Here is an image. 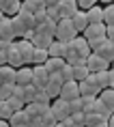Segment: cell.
Segmentation results:
<instances>
[{
	"label": "cell",
	"mask_w": 114,
	"mask_h": 127,
	"mask_svg": "<svg viewBox=\"0 0 114 127\" xmlns=\"http://www.w3.org/2000/svg\"><path fill=\"white\" fill-rule=\"evenodd\" d=\"M67 54H71V56H78V58H84L86 60V56L90 54V47H88V41L82 37V34H78V37H73V39L67 43Z\"/></svg>",
	"instance_id": "1"
},
{
	"label": "cell",
	"mask_w": 114,
	"mask_h": 127,
	"mask_svg": "<svg viewBox=\"0 0 114 127\" xmlns=\"http://www.w3.org/2000/svg\"><path fill=\"white\" fill-rule=\"evenodd\" d=\"M73 37H78V32H75V28H73V24H71V20H69V17H62V20L56 24V32H54V39L69 43V41L73 39Z\"/></svg>",
	"instance_id": "2"
},
{
	"label": "cell",
	"mask_w": 114,
	"mask_h": 127,
	"mask_svg": "<svg viewBox=\"0 0 114 127\" xmlns=\"http://www.w3.org/2000/svg\"><path fill=\"white\" fill-rule=\"evenodd\" d=\"M50 110H52L54 119L56 121H65L67 116H71V110H69V101L60 99V97H56V99L50 103Z\"/></svg>",
	"instance_id": "3"
},
{
	"label": "cell",
	"mask_w": 114,
	"mask_h": 127,
	"mask_svg": "<svg viewBox=\"0 0 114 127\" xmlns=\"http://www.w3.org/2000/svg\"><path fill=\"white\" fill-rule=\"evenodd\" d=\"M15 47H17V52H20L22 60H24V65H32V56H34V45H32V41H28V39H17V41H15Z\"/></svg>",
	"instance_id": "4"
},
{
	"label": "cell",
	"mask_w": 114,
	"mask_h": 127,
	"mask_svg": "<svg viewBox=\"0 0 114 127\" xmlns=\"http://www.w3.org/2000/svg\"><path fill=\"white\" fill-rule=\"evenodd\" d=\"M86 67L90 73H99V71H106V69H110V63H108L106 58H101L99 54L90 52L86 56Z\"/></svg>",
	"instance_id": "5"
},
{
	"label": "cell",
	"mask_w": 114,
	"mask_h": 127,
	"mask_svg": "<svg viewBox=\"0 0 114 127\" xmlns=\"http://www.w3.org/2000/svg\"><path fill=\"white\" fill-rule=\"evenodd\" d=\"M47 80H50V73H47L45 65H34V67H32V86L45 88Z\"/></svg>",
	"instance_id": "6"
},
{
	"label": "cell",
	"mask_w": 114,
	"mask_h": 127,
	"mask_svg": "<svg viewBox=\"0 0 114 127\" xmlns=\"http://www.w3.org/2000/svg\"><path fill=\"white\" fill-rule=\"evenodd\" d=\"M0 39L2 41H9V43H13L17 37H15V30H13V24H11V17H2L0 20Z\"/></svg>",
	"instance_id": "7"
},
{
	"label": "cell",
	"mask_w": 114,
	"mask_h": 127,
	"mask_svg": "<svg viewBox=\"0 0 114 127\" xmlns=\"http://www.w3.org/2000/svg\"><path fill=\"white\" fill-rule=\"evenodd\" d=\"M15 84H17V86H28V84H32V67L22 65L20 69H15Z\"/></svg>",
	"instance_id": "8"
},
{
	"label": "cell",
	"mask_w": 114,
	"mask_h": 127,
	"mask_svg": "<svg viewBox=\"0 0 114 127\" xmlns=\"http://www.w3.org/2000/svg\"><path fill=\"white\" fill-rule=\"evenodd\" d=\"M60 99L65 101H71L75 99V97H80V88H78V82H62V86H60V95H58Z\"/></svg>",
	"instance_id": "9"
},
{
	"label": "cell",
	"mask_w": 114,
	"mask_h": 127,
	"mask_svg": "<svg viewBox=\"0 0 114 127\" xmlns=\"http://www.w3.org/2000/svg\"><path fill=\"white\" fill-rule=\"evenodd\" d=\"M82 37L86 41H93V39H101L106 37V24H88L86 30L82 32Z\"/></svg>",
	"instance_id": "10"
},
{
	"label": "cell",
	"mask_w": 114,
	"mask_h": 127,
	"mask_svg": "<svg viewBox=\"0 0 114 127\" xmlns=\"http://www.w3.org/2000/svg\"><path fill=\"white\" fill-rule=\"evenodd\" d=\"M56 9H58L60 17H71L75 11H80V9H78V0H58Z\"/></svg>",
	"instance_id": "11"
},
{
	"label": "cell",
	"mask_w": 114,
	"mask_h": 127,
	"mask_svg": "<svg viewBox=\"0 0 114 127\" xmlns=\"http://www.w3.org/2000/svg\"><path fill=\"white\" fill-rule=\"evenodd\" d=\"M47 54H50L52 58H65V56H67V43L54 39L52 43H50V47H47Z\"/></svg>",
	"instance_id": "12"
},
{
	"label": "cell",
	"mask_w": 114,
	"mask_h": 127,
	"mask_svg": "<svg viewBox=\"0 0 114 127\" xmlns=\"http://www.w3.org/2000/svg\"><path fill=\"white\" fill-rule=\"evenodd\" d=\"M69 20H71V24H73V28H75L78 34H82L86 30V26H88V20H86V13H84V11H75Z\"/></svg>",
	"instance_id": "13"
},
{
	"label": "cell",
	"mask_w": 114,
	"mask_h": 127,
	"mask_svg": "<svg viewBox=\"0 0 114 127\" xmlns=\"http://www.w3.org/2000/svg\"><path fill=\"white\" fill-rule=\"evenodd\" d=\"M7 65H11L13 69H20L22 65H24V60H22L20 52H17V47H15V41L9 45V50H7Z\"/></svg>",
	"instance_id": "14"
},
{
	"label": "cell",
	"mask_w": 114,
	"mask_h": 127,
	"mask_svg": "<svg viewBox=\"0 0 114 127\" xmlns=\"http://www.w3.org/2000/svg\"><path fill=\"white\" fill-rule=\"evenodd\" d=\"M30 41H32L34 47H45V50H47V47H50V43L54 41V37H52V34H45V32L34 30V32H32V39H30Z\"/></svg>",
	"instance_id": "15"
},
{
	"label": "cell",
	"mask_w": 114,
	"mask_h": 127,
	"mask_svg": "<svg viewBox=\"0 0 114 127\" xmlns=\"http://www.w3.org/2000/svg\"><path fill=\"white\" fill-rule=\"evenodd\" d=\"M84 13H86L88 24H103V7L95 4V7H90L88 11H84Z\"/></svg>",
	"instance_id": "16"
},
{
	"label": "cell",
	"mask_w": 114,
	"mask_h": 127,
	"mask_svg": "<svg viewBox=\"0 0 114 127\" xmlns=\"http://www.w3.org/2000/svg\"><path fill=\"white\" fill-rule=\"evenodd\" d=\"M30 123V116H28V112L22 108V110H15L11 116H9V125H28Z\"/></svg>",
	"instance_id": "17"
},
{
	"label": "cell",
	"mask_w": 114,
	"mask_h": 127,
	"mask_svg": "<svg viewBox=\"0 0 114 127\" xmlns=\"http://www.w3.org/2000/svg\"><path fill=\"white\" fill-rule=\"evenodd\" d=\"M97 97H99V101L110 110V112H114V88H103Z\"/></svg>",
	"instance_id": "18"
},
{
	"label": "cell",
	"mask_w": 114,
	"mask_h": 127,
	"mask_svg": "<svg viewBox=\"0 0 114 127\" xmlns=\"http://www.w3.org/2000/svg\"><path fill=\"white\" fill-rule=\"evenodd\" d=\"M15 17L22 22V26L26 28V30H34V15H32V13H28L26 9H20V13L15 15Z\"/></svg>",
	"instance_id": "19"
},
{
	"label": "cell",
	"mask_w": 114,
	"mask_h": 127,
	"mask_svg": "<svg viewBox=\"0 0 114 127\" xmlns=\"http://www.w3.org/2000/svg\"><path fill=\"white\" fill-rule=\"evenodd\" d=\"M43 65H45V69H47V73H50V75H52V73H60V69L65 67V58H52V56H50Z\"/></svg>",
	"instance_id": "20"
},
{
	"label": "cell",
	"mask_w": 114,
	"mask_h": 127,
	"mask_svg": "<svg viewBox=\"0 0 114 127\" xmlns=\"http://www.w3.org/2000/svg\"><path fill=\"white\" fill-rule=\"evenodd\" d=\"M0 80H2V84H15V69L11 65H2L0 67Z\"/></svg>",
	"instance_id": "21"
},
{
	"label": "cell",
	"mask_w": 114,
	"mask_h": 127,
	"mask_svg": "<svg viewBox=\"0 0 114 127\" xmlns=\"http://www.w3.org/2000/svg\"><path fill=\"white\" fill-rule=\"evenodd\" d=\"M24 110L28 112V116H30V121H32V119H39L41 114L47 110V106H41V103H34V101H32V103H26Z\"/></svg>",
	"instance_id": "22"
},
{
	"label": "cell",
	"mask_w": 114,
	"mask_h": 127,
	"mask_svg": "<svg viewBox=\"0 0 114 127\" xmlns=\"http://www.w3.org/2000/svg\"><path fill=\"white\" fill-rule=\"evenodd\" d=\"M95 54H99L101 58H106L108 63H112V60H114V45H112V41L106 39V43H103V45H101Z\"/></svg>",
	"instance_id": "23"
},
{
	"label": "cell",
	"mask_w": 114,
	"mask_h": 127,
	"mask_svg": "<svg viewBox=\"0 0 114 127\" xmlns=\"http://www.w3.org/2000/svg\"><path fill=\"white\" fill-rule=\"evenodd\" d=\"M88 67H86V60L84 63H80V65H73V82H82L88 78Z\"/></svg>",
	"instance_id": "24"
},
{
	"label": "cell",
	"mask_w": 114,
	"mask_h": 127,
	"mask_svg": "<svg viewBox=\"0 0 114 127\" xmlns=\"http://www.w3.org/2000/svg\"><path fill=\"white\" fill-rule=\"evenodd\" d=\"M22 9H26L28 13H37L41 9H45L43 0H22Z\"/></svg>",
	"instance_id": "25"
},
{
	"label": "cell",
	"mask_w": 114,
	"mask_h": 127,
	"mask_svg": "<svg viewBox=\"0 0 114 127\" xmlns=\"http://www.w3.org/2000/svg\"><path fill=\"white\" fill-rule=\"evenodd\" d=\"M50 58L45 47H34V56H32V65H43L45 60Z\"/></svg>",
	"instance_id": "26"
},
{
	"label": "cell",
	"mask_w": 114,
	"mask_h": 127,
	"mask_svg": "<svg viewBox=\"0 0 114 127\" xmlns=\"http://www.w3.org/2000/svg\"><path fill=\"white\" fill-rule=\"evenodd\" d=\"M95 78H97V86L103 91V88H110V71H99V73H95Z\"/></svg>",
	"instance_id": "27"
},
{
	"label": "cell",
	"mask_w": 114,
	"mask_h": 127,
	"mask_svg": "<svg viewBox=\"0 0 114 127\" xmlns=\"http://www.w3.org/2000/svg\"><path fill=\"white\" fill-rule=\"evenodd\" d=\"M34 103H41V106H47L52 103V97L45 93V88H37V95H34Z\"/></svg>",
	"instance_id": "28"
},
{
	"label": "cell",
	"mask_w": 114,
	"mask_h": 127,
	"mask_svg": "<svg viewBox=\"0 0 114 127\" xmlns=\"http://www.w3.org/2000/svg\"><path fill=\"white\" fill-rule=\"evenodd\" d=\"M103 24L106 26H112L114 24V2H110V4L103 7Z\"/></svg>",
	"instance_id": "29"
},
{
	"label": "cell",
	"mask_w": 114,
	"mask_h": 127,
	"mask_svg": "<svg viewBox=\"0 0 114 127\" xmlns=\"http://www.w3.org/2000/svg\"><path fill=\"white\" fill-rule=\"evenodd\" d=\"M95 101H97V97H95V95H86V97H82V112H84V114L93 112Z\"/></svg>",
	"instance_id": "30"
},
{
	"label": "cell",
	"mask_w": 114,
	"mask_h": 127,
	"mask_svg": "<svg viewBox=\"0 0 114 127\" xmlns=\"http://www.w3.org/2000/svg\"><path fill=\"white\" fill-rule=\"evenodd\" d=\"M34 30H39V32H45V34H52V37H54V32H56V24H54L52 20H47L45 24H41V26H37Z\"/></svg>",
	"instance_id": "31"
},
{
	"label": "cell",
	"mask_w": 114,
	"mask_h": 127,
	"mask_svg": "<svg viewBox=\"0 0 114 127\" xmlns=\"http://www.w3.org/2000/svg\"><path fill=\"white\" fill-rule=\"evenodd\" d=\"M34 95H37V86H32V84L24 86V103H32Z\"/></svg>",
	"instance_id": "32"
},
{
	"label": "cell",
	"mask_w": 114,
	"mask_h": 127,
	"mask_svg": "<svg viewBox=\"0 0 114 127\" xmlns=\"http://www.w3.org/2000/svg\"><path fill=\"white\" fill-rule=\"evenodd\" d=\"M15 84H0V101H7L11 95H13Z\"/></svg>",
	"instance_id": "33"
},
{
	"label": "cell",
	"mask_w": 114,
	"mask_h": 127,
	"mask_svg": "<svg viewBox=\"0 0 114 127\" xmlns=\"http://www.w3.org/2000/svg\"><path fill=\"white\" fill-rule=\"evenodd\" d=\"M93 112H95V114H99V116H103V119H108V116L112 114V112H110V110H108V108H106V106H103V103L99 101V97H97V101H95Z\"/></svg>",
	"instance_id": "34"
},
{
	"label": "cell",
	"mask_w": 114,
	"mask_h": 127,
	"mask_svg": "<svg viewBox=\"0 0 114 127\" xmlns=\"http://www.w3.org/2000/svg\"><path fill=\"white\" fill-rule=\"evenodd\" d=\"M58 75H60V80H62V82H71V80H73V67L65 63V67L60 69V73H58Z\"/></svg>",
	"instance_id": "35"
},
{
	"label": "cell",
	"mask_w": 114,
	"mask_h": 127,
	"mask_svg": "<svg viewBox=\"0 0 114 127\" xmlns=\"http://www.w3.org/2000/svg\"><path fill=\"white\" fill-rule=\"evenodd\" d=\"M11 24H13V30H15V37H17V39H22V37H24V32H26V28L22 26V22L17 20V17H11Z\"/></svg>",
	"instance_id": "36"
},
{
	"label": "cell",
	"mask_w": 114,
	"mask_h": 127,
	"mask_svg": "<svg viewBox=\"0 0 114 127\" xmlns=\"http://www.w3.org/2000/svg\"><path fill=\"white\" fill-rule=\"evenodd\" d=\"M11 114H13V110H11V106H9V101H0V119L9 121Z\"/></svg>",
	"instance_id": "37"
},
{
	"label": "cell",
	"mask_w": 114,
	"mask_h": 127,
	"mask_svg": "<svg viewBox=\"0 0 114 127\" xmlns=\"http://www.w3.org/2000/svg\"><path fill=\"white\" fill-rule=\"evenodd\" d=\"M34 15V28L37 26H41V24H45L50 17H47V13H45V9H41V11H37V13H32Z\"/></svg>",
	"instance_id": "38"
},
{
	"label": "cell",
	"mask_w": 114,
	"mask_h": 127,
	"mask_svg": "<svg viewBox=\"0 0 114 127\" xmlns=\"http://www.w3.org/2000/svg\"><path fill=\"white\" fill-rule=\"evenodd\" d=\"M45 13H47V17H50V20H52L54 24H58V22L62 20V17H60V13H58V9H56V7H52V9H45Z\"/></svg>",
	"instance_id": "39"
},
{
	"label": "cell",
	"mask_w": 114,
	"mask_h": 127,
	"mask_svg": "<svg viewBox=\"0 0 114 127\" xmlns=\"http://www.w3.org/2000/svg\"><path fill=\"white\" fill-rule=\"evenodd\" d=\"M69 110H71V114L73 112H82V97H75V99L69 101Z\"/></svg>",
	"instance_id": "40"
},
{
	"label": "cell",
	"mask_w": 114,
	"mask_h": 127,
	"mask_svg": "<svg viewBox=\"0 0 114 127\" xmlns=\"http://www.w3.org/2000/svg\"><path fill=\"white\" fill-rule=\"evenodd\" d=\"M97 2H99V0H78V9H80V11H88V9L95 7Z\"/></svg>",
	"instance_id": "41"
},
{
	"label": "cell",
	"mask_w": 114,
	"mask_h": 127,
	"mask_svg": "<svg viewBox=\"0 0 114 127\" xmlns=\"http://www.w3.org/2000/svg\"><path fill=\"white\" fill-rule=\"evenodd\" d=\"M9 106H11V110H13V112H15V110H22V108H24V101H22V99H15V97H9Z\"/></svg>",
	"instance_id": "42"
},
{
	"label": "cell",
	"mask_w": 114,
	"mask_h": 127,
	"mask_svg": "<svg viewBox=\"0 0 114 127\" xmlns=\"http://www.w3.org/2000/svg\"><path fill=\"white\" fill-rule=\"evenodd\" d=\"M71 121H73L75 125L84 127V112H73V114H71Z\"/></svg>",
	"instance_id": "43"
},
{
	"label": "cell",
	"mask_w": 114,
	"mask_h": 127,
	"mask_svg": "<svg viewBox=\"0 0 114 127\" xmlns=\"http://www.w3.org/2000/svg\"><path fill=\"white\" fill-rule=\"evenodd\" d=\"M11 97H15V99H22V101H24V86H17V84H15L13 95H11ZM24 106H26V103H24Z\"/></svg>",
	"instance_id": "44"
},
{
	"label": "cell",
	"mask_w": 114,
	"mask_h": 127,
	"mask_svg": "<svg viewBox=\"0 0 114 127\" xmlns=\"http://www.w3.org/2000/svg\"><path fill=\"white\" fill-rule=\"evenodd\" d=\"M106 39L114 43V24H112V26H106Z\"/></svg>",
	"instance_id": "45"
},
{
	"label": "cell",
	"mask_w": 114,
	"mask_h": 127,
	"mask_svg": "<svg viewBox=\"0 0 114 127\" xmlns=\"http://www.w3.org/2000/svg\"><path fill=\"white\" fill-rule=\"evenodd\" d=\"M43 4H45V9H52L58 4V0H43Z\"/></svg>",
	"instance_id": "46"
},
{
	"label": "cell",
	"mask_w": 114,
	"mask_h": 127,
	"mask_svg": "<svg viewBox=\"0 0 114 127\" xmlns=\"http://www.w3.org/2000/svg\"><path fill=\"white\" fill-rule=\"evenodd\" d=\"M9 45H11L9 41H2V39H0V52H7V50H9Z\"/></svg>",
	"instance_id": "47"
},
{
	"label": "cell",
	"mask_w": 114,
	"mask_h": 127,
	"mask_svg": "<svg viewBox=\"0 0 114 127\" xmlns=\"http://www.w3.org/2000/svg\"><path fill=\"white\" fill-rule=\"evenodd\" d=\"M90 127H108V119H103V121H97V123H93Z\"/></svg>",
	"instance_id": "48"
},
{
	"label": "cell",
	"mask_w": 114,
	"mask_h": 127,
	"mask_svg": "<svg viewBox=\"0 0 114 127\" xmlns=\"http://www.w3.org/2000/svg\"><path fill=\"white\" fill-rule=\"evenodd\" d=\"M7 65V52H0V67Z\"/></svg>",
	"instance_id": "49"
},
{
	"label": "cell",
	"mask_w": 114,
	"mask_h": 127,
	"mask_svg": "<svg viewBox=\"0 0 114 127\" xmlns=\"http://www.w3.org/2000/svg\"><path fill=\"white\" fill-rule=\"evenodd\" d=\"M108 127H114V112L108 116Z\"/></svg>",
	"instance_id": "50"
},
{
	"label": "cell",
	"mask_w": 114,
	"mask_h": 127,
	"mask_svg": "<svg viewBox=\"0 0 114 127\" xmlns=\"http://www.w3.org/2000/svg\"><path fill=\"white\" fill-rule=\"evenodd\" d=\"M0 127H11V125H9V121H4V119H0Z\"/></svg>",
	"instance_id": "51"
},
{
	"label": "cell",
	"mask_w": 114,
	"mask_h": 127,
	"mask_svg": "<svg viewBox=\"0 0 114 127\" xmlns=\"http://www.w3.org/2000/svg\"><path fill=\"white\" fill-rule=\"evenodd\" d=\"M99 2H103V4H110V2H114V0H99Z\"/></svg>",
	"instance_id": "52"
},
{
	"label": "cell",
	"mask_w": 114,
	"mask_h": 127,
	"mask_svg": "<svg viewBox=\"0 0 114 127\" xmlns=\"http://www.w3.org/2000/svg\"><path fill=\"white\" fill-rule=\"evenodd\" d=\"M54 127H65V125H62V123H60V121H58V123H56V125H54Z\"/></svg>",
	"instance_id": "53"
},
{
	"label": "cell",
	"mask_w": 114,
	"mask_h": 127,
	"mask_svg": "<svg viewBox=\"0 0 114 127\" xmlns=\"http://www.w3.org/2000/svg\"><path fill=\"white\" fill-rule=\"evenodd\" d=\"M11 127H30V125H11Z\"/></svg>",
	"instance_id": "54"
},
{
	"label": "cell",
	"mask_w": 114,
	"mask_h": 127,
	"mask_svg": "<svg viewBox=\"0 0 114 127\" xmlns=\"http://www.w3.org/2000/svg\"><path fill=\"white\" fill-rule=\"evenodd\" d=\"M110 69H112V71H114V60H112V63H110Z\"/></svg>",
	"instance_id": "55"
},
{
	"label": "cell",
	"mask_w": 114,
	"mask_h": 127,
	"mask_svg": "<svg viewBox=\"0 0 114 127\" xmlns=\"http://www.w3.org/2000/svg\"><path fill=\"white\" fill-rule=\"evenodd\" d=\"M2 17H4V13H2V11H0V20H2Z\"/></svg>",
	"instance_id": "56"
},
{
	"label": "cell",
	"mask_w": 114,
	"mask_h": 127,
	"mask_svg": "<svg viewBox=\"0 0 114 127\" xmlns=\"http://www.w3.org/2000/svg\"><path fill=\"white\" fill-rule=\"evenodd\" d=\"M71 127H82V125H71Z\"/></svg>",
	"instance_id": "57"
},
{
	"label": "cell",
	"mask_w": 114,
	"mask_h": 127,
	"mask_svg": "<svg viewBox=\"0 0 114 127\" xmlns=\"http://www.w3.org/2000/svg\"><path fill=\"white\" fill-rule=\"evenodd\" d=\"M0 84H2V80H0Z\"/></svg>",
	"instance_id": "58"
},
{
	"label": "cell",
	"mask_w": 114,
	"mask_h": 127,
	"mask_svg": "<svg viewBox=\"0 0 114 127\" xmlns=\"http://www.w3.org/2000/svg\"><path fill=\"white\" fill-rule=\"evenodd\" d=\"M112 45H114V43H112Z\"/></svg>",
	"instance_id": "59"
}]
</instances>
